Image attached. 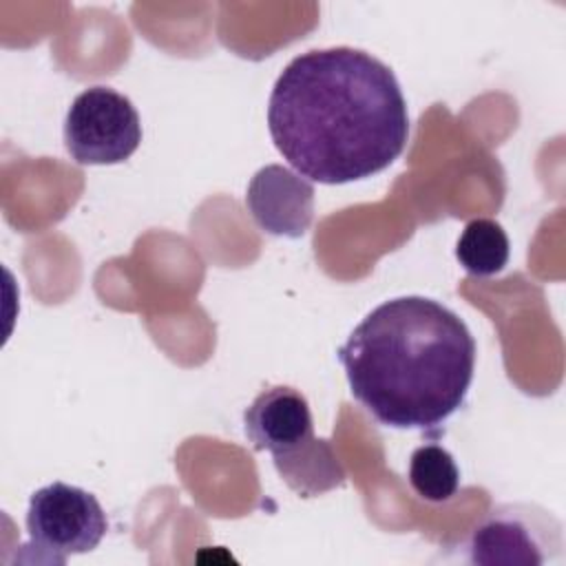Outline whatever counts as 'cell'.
Returning a JSON list of instances; mask_svg holds the SVG:
<instances>
[{
  "instance_id": "cell-4",
  "label": "cell",
  "mask_w": 566,
  "mask_h": 566,
  "mask_svg": "<svg viewBox=\"0 0 566 566\" xmlns=\"http://www.w3.org/2000/svg\"><path fill=\"white\" fill-rule=\"evenodd\" d=\"M467 562L482 566H542L564 548L559 520L537 504H500L462 539Z\"/></svg>"
},
{
  "instance_id": "cell-6",
  "label": "cell",
  "mask_w": 566,
  "mask_h": 566,
  "mask_svg": "<svg viewBox=\"0 0 566 566\" xmlns=\"http://www.w3.org/2000/svg\"><path fill=\"white\" fill-rule=\"evenodd\" d=\"M139 142L142 122L126 95L108 86H91L71 102L64 117V146L77 164H122Z\"/></svg>"
},
{
  "instance_id": "cell-3",
  "label": "cell",
  "mask_w": 566,
  "mask_h": 566,
  "mask_svg": "<svg viewBox=\"0 0 566 566\" xmlns=\"http://www.w3.org/2000/svg\"><path fill=\"white\" fill-rule=\"evenodd\" d=\"M243 429L256 451H268L281 478L310 497L343 482V467L327 440L314 438L305 396L287 385L261 391L243 411Z\"/></svg>"
},
{
  "instance_id": "cell-8",
  "label": "cell",
  "mask_w": 566,
  "mask_h": 566,
  "mask_svg": "<svg viewBox=\"0 0 566 566\" xmlns=\"http://www.w3.org/2000/svg\"><path fill=\"white\" fill-rule=\"evenodd\" d=\"M511 245L504 228L493 219H473L464 226L455 256L473 276H493L509 263Z\"/></svg>"
},
{
  "instance_id": "cell-7",
  "label": "cell",
  "mask_w": 566,
  "mask_h": 566,
  "mask_svg": "<svg viewBox=\"0 0 566 566\" xmlns=\"http://www.w3.org/2000/svg\"><path fill=\"white\" fill-rule=\"evenodd\" d=\"M245 206L261 230L296 239L314 219V186L303 175L272 164L250 179Z\"/></svg>"
},
{
  "instance_id": "cell-9",
  "label": "cell",
  "mask_w": 566,
  "mask_h": 566,
  "mask_svg": "<svg viewBox=\"0 0 566 566\" xmlns=\"http://www.w3.org/2000/svg\"><path fill=\"white\" fill-rule=\"evenodd\" d=\"M409 484L429 502H447L460 489V471L453 455L440 444H422L409 460Z\"/></svg>"
},
{
  "instance_id": "cell-5",
  "label": "cell",
  "mask_w": 566,
  "mask_h": 566,
  "mask_svg": "<svg viewBox=\"0 0 566 566\" xmlns=\"http://www.w3.org/2000/svg\"><path fill=\"white\" fill-rule=\"evenodd\" d=\"M29 544L42 562L64 564L66 557L97 548L108 520L97 497L80 486L53 482L38 489L27 509Z\"/></svg>"
},
{
  "instance_id": "cell-2",
  "label": "cell",
  "mask_w": 566,
  "mask_h": 566,
  "mask_svg": "<svg viewBox=\"0 0 566 566\" xmlns=\"http://www.w3.org/2000/svg\"><path fill=\"white\" fill-rule=\"evenodd\" d=\"M336 356L352 396L380 424L436 431L464 405L475 340L442 303L398 296L374 307Z\"/></svg>"
},
{
  "instance_id": "cell-1",
  "label": "cell",
  "mask_w": 566,
  "mask_h": 566,
  "mask_svg": "<svg viewBox=\"0 0 566 566\" xmlns=\"http://www.w3.org/2000/svg\"><path fill=\"white\" fill-rule=\"evenodd\" d=\"M276 150L298 175L349 184L391 166L409 139V113L394 71L352 46L296 55L268 102Z\"/></svg>"
}]
</instances>
